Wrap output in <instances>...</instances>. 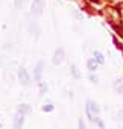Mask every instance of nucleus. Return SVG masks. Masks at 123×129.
<instances>
[{
    "label": "nucleus",
    "instance_id": "obj_1",
    "mask_svg": "<svg viewBox=\"0 0 123 129\" xmlns=\"http://www.w3.org/2000/svg\"><path fill=\"white\" fill-rule=\"evenodd\" d=\"M100 114V108L94 100H87V115L90 118V121H94V117H97Z\"/></svg>",
    "mask_w": 123,
    "mask_h": 129
},
{
    "label": "nucleus",
    "instance_id": "obj_2",
    "mask_svg": "<svg viewBox=\"0 0 123 129\" xmlns=\"http://www.w3.org/2000/svg\"><path fill=\"white\" fill-rule=\"evenodd\" d=\"M66 59V50L64 47H58L53 53V58H52V62L53 66H59V64H63V61Z\"/></svg>",
    "mask_w": 123,
    "mask_h": 129
},
{
    "label": "nucleus",
    "instance_id": "obj_3",
    "mask_svg": "<svg viewBox=\"0 0 123 129\" xmlns=\"http://www.w3.org/2000/svg\"><path fill=\"white\" fill-rule=\"evenodd\" d=\"M18 81H20V84L21 85H24V87H29L30 85V76H29V73H27V70L24 69V67H20L18 69Z\"/></svg>",
    "mask_w": 123,
    "mask_h": 129
},
{
    "label": "nucleus",
    "instance_id": "obj_4",
    "mask_svg": "<svg viewBox=\"0 0 123 129\" xmlns=\"http://www.w3.org/2000/svg\"><path fill=\"white\" fill-rule=\"evenodd\" d=\"M43 9H44V0H34L32 2V6H30V12L32 15L38 17L43 14Z\"/></svg>",
    "mask_w": 123,
    "mask_h": 129
},
{
    "label": "nucleus",
    "instance_id": "obj_5",
    "mask_svg": "<svg viewBox=\"0 0 123 129\" xmlns=\"http://www.w3.org/2000/svg\"><path fill=\"white\" fill-rule=\"evenodd\" d=\"M43 70H44V62H43V61H40V62L37 64V67H35V72H34V81H35L37 84H40V82H41Z\"/></svg>",
    "mask_w": 123,
    "mask_h": 129
},
{
    "label": "nucleus",
    "instance_id": "obj_6",
    "mask_svg": "<svg viewBox=\"0 0 123 129\" xmlns=\"http://www.w3.org/2000/svg\"><path fill=\"white\" fill-rule=\"evenodd\" d=\"M26 115H21V114H15L14 120H12V124H14V129H21L24 126V118Z\"/></svg>",
    "mask_w": 123,
    "mask_h": 129
},
{
    "label": "nucleus",
    "instance_id": "obj_7",
    "mask_svg": "<svg viewBox=\"0 0 123 129\" xmlns=\"http://www.w3.org/2000/svg\"><path fill=\"white\" fill-rule=\"evenodd\" d=\"M27 30H29V34H32V35H35V38H38L40 37V34H41V30H40V27H38V24H37V21H29V24H27Z\"/></svg>",
    "mask_w": 123,
    "mask_h": 129
},
{
    "label": "nucleus",
    "instance_id": "obj_8",
    "mask_svg": "<svg viewBox=\"0 0 123 129\" xmlns=\"http://www.w3.org/2000/svg\"><path fill=\"white\" fill-rule=\"evenodd\" d=\"M32 112V108L27 105V103H21L17 106V114H21V115H29Z\"/></svg>",
    "mask_w": 123,
    "mask_h": 129
},
{
    "label": "nucleus",
    "instance_id": "obj_9",
    "mask_svg": "<svg viewBox=\"0 0 123 129\" xmlns=\"http://www.w3.org/2000/svg\"><path fill=\"white\" fill-rule=\"evenodd\" d=\"M112 90L117 93V94H123V78H118L114 81L112 84Z\"/></svg>",
    "mask_w": 123,
    "mask_h": 129
},
{
    "label": "nucleus",
    "instance_id": "obj_10",
    "mask_svg": "<svg viewBox=\"0 0 123 129\" xmlns=\"http://www.w3.org/2000/svg\"><path fill=\"white\" fill-rule=\"evenodd\" d=\"M97 66H99V62H97L94 58H90V59L87 61V69H88L90 73H94V72L97 70Z\"/></svg>",
    "mask_w": 123,
    "mask_h": 129
},
{
    "label": "nucleus",
    "instance_id": "obj_11",
    "mask_svg": "<svg viewBox=\"0 0 123 129\" xmlns=\"http://www.w3.org/2000/svg\"><path fill=\"white\" fill-rule=\"evenodd\" d=\"M93 58L99 62V66H103V64H105V58H103V55H102L99 50H94V52H93Z\"/></svg>",
    "mask_w": 123,
    "mask_h": 129
},
{
    "label": "nucleus",
    "instance_id": "obj_12",
    "mask_svg": "<svg viewBox=\"0 0 123 129\" xmlns=\"http://www.w3.org/2000/svg\"><path fill=\"white\" fill-rule=\"evenodd\" d=\"M70 73H72V76L75 78V79H81V72L78 70V67H76V64H72L70 66Z\"/></svg>",
    "mask_w": 123,
    "mask_h": 129
},
{
    "label": "nucleus",
    "instance_id": "obj_13",
    "mask_svg": "<svg viewBox=\"0 0 123 129\" xmlns=\"http://www.w3.org/2000/svg\"><path fill=\"white\" fill-rule=\"evenodd\" d=\"M53 109H55V106H53L52 103H44V105L41 106V111H43V112H52Z\"/></svg>",
    "mask_w": 123,
    "mask_h": 129
},
{
    "label": "nucleus",
    "instance_id": "obj_14",
    "mask_svg": "<svg viewBox=\"0 0 123 129\" xmlns=\"http://www.w3.org/2000/svg\"><path fill=\"white\" fill-rule=\"evenodd\" d=\"M38 85H40V96H44L47 93V84L46 82H40Z\"/></svg>",
    "mask_w": 123,
    "mask_h": 129
},
{
    "label": "nucleus",
    "instance_id": "obj_15",
    "mask_svg": "<svg viewBox=\"0 0 123 129\" xmlns=\"http://www.w3.org/2000/svg\"><path fill=\"white\" fill-rule=\"evenodd\" d=\"M117 121H118L120 126H123V108H120L118 112H117Z\"/></svg>",
    "mask_w": 123,
    "mask_h": 129
},
{
    "label": "nucleus",
    "instance_id": "obj_16",
    "mask_svg": "<svg viewBox=\"0 0 123 129\" xmlns=\"http://www.w3.org/2000/svg\"><path fill=\"white\" fill-rule=\"evenodd\" d=\"M88 79H90V82H93V84H99V78H97V75H94V73H90V75H88Z\"/></svg>",
    "mask_w": 123,
    "mask_h": 129
},
{
    "label": "nucleus",
    "instance_id": "obj_17",
    "mask_svg": "<svg viewBox=\"0 0 123 129\" xmlns=\"http://www.w3.org/2000/svg\"><path fill=\"white\" fill-rule=\"evenodd\" d=\"M78 126H79V129H88V127H87V124H85V120H84L82 117H79V118H78Z\"/></svg>",
    "mask_w": 123,
    "mask_h": 129
},
{
    "label": "nucleus",
    "instance_id": "obj_18",
    "mask_svg": "<svg viewBox=\"0 0 123 129\" xmlns=\"http://www.w3.org/2000/svg\"><path fill=\"white\" fill-rule=\"evenodd\" d=\"M23 3H24V0H14V5H15V8H17V9H21Z\"/></svg>",
    "mask_w": 123,
    "mask_h": 129
},
{
    "label": "nucleus",
    "instance_id": "obj_19",
    "mask_svg": "<svg viewBox=\"0 0 123 129\" xmlns=\"http://www.w3.org/2000/svg\"><path fill=\"white\" fill-rule=\"evenodd\" d=\"M73 15H75V17H76L78 20H82V14H79L78 11H73Z\"/></svg>",
    "mask_w": 123,
    "mask_h": 129
},
{
    "label": "nucleus",
    "instance_id": "obj_20",
    "mask_svg": "<svg viewBox=\"0 0 123 129\" xmlns=\"http://www.w3.org/2000/svg\"><path fill=\"white\" fill-rule=\"evenodd\" d=\"M3 49H5V50H12V44H11V43H9V44L6 43V44L3 46Z\"/></svg>",
    "mask_w": 123,
    "mask_h": 129
},
{
    "label": "nucleus",
    "instance_id": "obj_21",
    "mask_svg": "<svg viewBox=\"0 0 123 129\" xmlns=\"http://www.w3.org/2000/svg\"><path fill=\"white\" fill-rule=\"evenodd\" d=\"M2 62H3V56L0 55V66H2Z\"/></svg>",
    "mask_w": 123,
    "mask_h": 129
}]
</instances>
